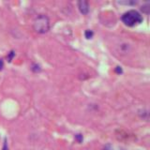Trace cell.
Here are the masks:
<instances>
[{"mask_svg":"<svg viewBox=\"0 0 150 150\" xmlns=\"http://www.w3.org/2000/svg\"><path fill=\"white\" fill-rule=\"evenodd\" d=\"M78 8L83 14H87L89 12V4L86 0H80L78 2Z\"/></svg>","mask_w":150,"mask_h":150,"instance_id":"3","label":"cell"},{"mask_svg":"<svg viewBox=\"0 0 150 150\" xmlns=\"http://www.w3.org/2000/svg\"><path fill=\"white\" fill-rule=\"evenodd\" d=\"M75 139H76V141L78 143H81L83 141V135L82 134H76L75 135Z\"/></svg>","mask_w":150,"mask_h":150,"instance_id":"6","label":"cell"},{"mask_svg":"<svg viewBox=\"0 0 150 150\" xmlns=\"http://www.w3.org/2000/svg\"><path fill=\"white\" fill-rule=\"evenodd\" d=\"M94 33L92 30H86V32H84V36H86V39H91V38L93 37Z\"/></svg>","mask_w":150,"mask_h":150,"instance_id":"4","label":"cell"},{"mask_svg":"<svg viewBox=\"0 0 150 150\" xmlns=\"http://www.w3.org/2000/svg\"><path fill=\"white\" fill-rule=\"evenodd\" d=\"M4 68V62L2 59H0V70H2Z\"/></svg>","mask_w":150,"mask_h":150,"instance_id":"9","label":"cell"},{"mask_svg":"<svg viewBox=\"0 0 150 150\" xmlns=\"http://www.w3.org/2000/svg\"><path fill=\"white\" fill-rule=\"evenodd\" d=\"M31 69H32L33 71H35V72H37V71H40V66H39V65H33V67H32Z\"/></svg>","mask_w":150,"mask_h":150,"instance_id":"5","label":"cell"},{"mask_svg":"<svg viewBox=\"0 0 150 150\" xmlns=\"http://www.w3.org/2000/svg\"><path fill=\"white\" fill-rule=\"evenodd\" d=\"M33 28L37 33L44 34L50 30V20L44 14H40L35 18L33 22Z\"/></svg>","mask_w":150,"mask_h":150,"instance_id":"1","label":"cell"},{"mask_svg":"<svg viewBox=\"0 0 150 150\" xmlns=\"http://www.w3.org/2000/svg\"><path fill=\"white\" fill-rule=\"evenodd\" d=\"M14 55H15V53H14L13 51H11V53L8 54V59L9 62H11V61L12 60V58H13V56H14Z\"/></svg>","mask_w":150,"mask_h":150,"instance_id":"7","label":"cell"},{"mask_svg":"<svg viewBox=\"0 0 150 150\" xmlns=\"http://www.w3.org/2000/svg\"><path fill=\"white\" fill-rule=\"evenodd\" d=\"M115 71L116 73H119V74L122 73V69H121V67H116Z\"/></svg>","mask_w":150,"mask_h":150,"instance_id":"8","label":"cell"},{"mask_svg":"<svg viewBox=\"0 0 150 150\" xmlns=\"http://www.w3.org/2000/svg\"><path fill=\"white\" fill-rule=\"evenodd\" d=\"M121 19H122V22L128 26L137 25L143 21L142 15H141L137 11H134V9H131V11L125 12L123 15H122Z\"/></svg>","mask_w":150,"mask_h":150,"instance_id":"2","label":"cell"},{"mask_svg":"<svg viewBox=\"0 0 150 150\" xmlns=\"http://www.w3.org/2000/svg\"><path fill=\"white\" fill-rule=\"evenodd\" d=\"M4 150H8L7 149V143L5 142V144H4Z\"/></svg>","mask_w":150,"mask_h":150,"instance_id":"10","label":"cell"}]
</instances>
